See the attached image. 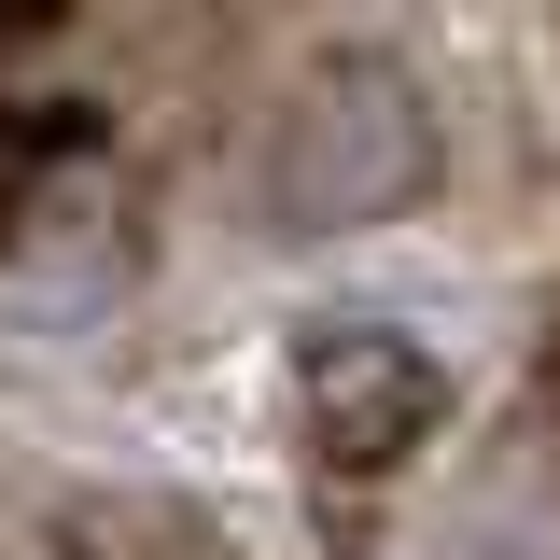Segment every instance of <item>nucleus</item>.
Returning <instances> with one entry per match:
<instances>
[{"mask_svg":"<svg viewBox=\"0 0 560 560\" xmlns=\"http://www.w3.org/2000/svg\"><path fill=\"white\" fill-rule=\"evenodd\" d=\"M434 183H448V127L393 43H323L253 127V224L294 253L378 238V224L434 210Z\"/></svg>","mask_w":560,"mask_h":560,"instance_id":"obj_1","label":"nucleus"},{"mask_svg":"<svg viewBox=\"0 0 560 560\" xmlns=\"http://www.w3.org/2000/svg\"><path fill=\"white\" fill-rule=\"evenodd\" d=\"M28 560H238V533L168 477H70L43 504Z\"/></svg>","mask_w":560,"mask_h":560,"instance_id":"obj_3","label":"nucleus"},{"mask_svg":"<svg viewBox=\"0 0 560 560\" xmlns=\"http://www.w3.org/2000/svg\"><path fill=\"white\" fill-rule=\"evenodd\" d=\"M294 434L350 490L407 477L420 448L448 434V364H434V337H407L393 308H323L294 337Z\"/></svg>","mask_w":560,"mask_h":560,"instance_id":"obj_2","label":"nucleus"},{"mask_svg":"<svg viewBox=\"0 0 560 560\" xmlns=\"http://www.w3.org/2000/svg\"><path fill=\"white\" fill-rule=\"evenodd\" d=\"M70 0H0V43H28V28H57Z\"/></svg>","mask_w":560,"mask_h":560,"instance_id":"obj_4","label":"nucleus"},{"mask_svg":"<svg viewBox=\"0 0 560 560\" xmlns=\"http://www.w3.org/2000/svg\"><path fill=\"white\" fill-rule=\"evenodd\" d=\"M547 393H560V308H547Z\"/></svg>","mask_w":560,"mask_h":560,"instance_id":"obj_5","label":"nucleus"}]
</instances>
